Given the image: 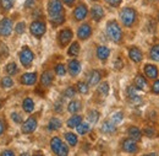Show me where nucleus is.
Instances as JSON below:
<instances>
[{
  "mask_svg": "<svg viewBox=\"0 0 159 156\" xmlns=\"http://www.w3.org/2000/svg\"><path fill=\"white\" fill-rule=\"evenodd\" d=\"M48 15L50 17L52 23L60 25L64 22V9L60 0H50L48 4Z\"/></svg>",
  "mask_w": 159,
  "mask_h": 156,
  "instance_id": "1",
  "label": "nucleus"
},
{
  "mask_svg": "<svg viewBox=\"0 0 159 156\" xmlns=\"http://www.w3.org/2000/svg\"><path fill=\"white\" fill-rule=\"evenodd\" d=\"M107 35L113 42L119 43L122 38V31L116 21H109L107 23Z\"/></svg>",
  "mask_w": 159,
  "mask_h": 156,
  "instance_id": "2",
  "label": "nucleus"
},
{
  "mask_svg": "<svg viewBox=\"0 0 159 156\" xmlns=\"http://www.w3.org/2000/svg\"><path fill=\"white\" fill-rule=\"evenodd\" d=\"M120 20L124 26H126V27L132 26L136 20V11L131 7H124L120 11Z\"/></svg>",
  "mask_w": 159,
  "mask_h": 156,
  "instance_id": "3",
  "label": "nucleus"
},
{
  "mask_svg": "<svg viewBox=\"0 0 159 156\" xmlns=\"http://www.w3.org/2000/svg\"><path fill=\"white\" fill-rule=\"evenodd\" d=\"M33 59H34L33 52H32L28 47H23L22 51L20 52V60H21V63H22V65L26 66V68L31 66Z\"/></svg>",
  "mask_w": 159,
  "mask_h": 156,
  "instance_id": "4",
  "label": "nucleus"
},
{
  "mask_svg": "<svg viewBox=\"0 0 159 156\" xmlns=\"http://www.w3.org/2000/svg\"><path fill=\"white\" fill-rule=\"evenodd\" d=\"M45 23L43 22V21H33L32 23H31V26H30V31H31V33L34 36V37H37V38H40L44 33H45Z\"/></svg>",
  "mask_w": 159,
  "mask_h": 156,
  "instance_id": "5",
  "label": "nucleus"
},
{
  "mask_svg": "<svg viewBox=\"0 0 159 156\" xmlns=\"http://www.w3.org/2000/svg\"><path fill=\"white\" fill-rule=\"evenodd\" d=\"M12 32V21L10 19H2L0 21V35L6 37Z\"/></svg>",
  "mask_w": 159,
  "mask_h": 156,
  "instance_id": "6",
  "label": "nucleus"
},
{
  "mask_svg": "<svg viewBox=\"0 0 159 156\" xmlns=\"http://www.w3.org/2000/svg\"><path fill=\"white\" fill-rule=\"evenodd\" d=\"M37 128V119L34 117H30L23 124H22V133L25 134H30L33 133Z\"/></svg>",
  "mask_w": 159,
  "mask_h": 156,
  "instance_id": "7",
  "label": "nucleus"
},
{
  "mask_svg": "<svg viewBox=\"0 0 159 156\" xmlns=\"http://www.w3.org/2000/svg\"><path fill=\"white\" fill-rule=\"evenodd\" d=\"M92 35V28L88 23H82L79 27V31H77V36L80 39H87L91 37Z\"/></svg>",
  "mask_w": 159,
  "mask_h": 156,
  "instance_id": "8",
  "label": "nucleus"
},
{
  "mask_svg": "<svg viewBox=\"0 0 159 156\" xmlns=\"http://www.w3.org/2000/svg\"><path fill=\"white\" fill-rule=\"evenodd\" d=\"M87 12H88L87 6L84 4H80V5L76 6V9L74 10V17L77 20V21H82V20L87 16Z\"/></svg>",
  "mask_w": 159,
  "mask_h": 156,
  "instance_id": "9",
  "label": "nucleus"
},
{
  "mask_svg": "<svg viewBox=\"0 0 159 156\" xmlns=\"http://www.w3.org/2000/svg\"><path fill=\"white\" fill-rule=\"evenodd\" d=\"M72 39V31L70 28H65L59 33V42L62 47H65Z\"/></svg>",
  "mask_w": 159,
  "mask_h": 156,
  "instance_id": "10",
  "label": "nucleus"
},
{
  "mask_svg": "<svg viewBox=\"0 0 159 156\" xmlns=\"http://www.w3.org/2000/svg\"><path fill=\"white\" fill-rule=\"evenodd\" d=\"M122 149H124V151H126V153H136L137 151V144H136V140H134V139H126V140H124V143H122Z\"/></svg>",
  "mask_w": 159,
  "mask_h": 156,
  "instance_id": "11",
  "label": "nucleus"
},
{
  "mask_svg": "<svg viewBox=\"0 0 159 156\" xmlns=\"http://www.w3.org/2000/svg\"><path fill=\"white\" fill-rule=\"evenodd\" d=\"M21 84L23 85H33L37 81V74L36 73H26L21 76Z\"/></svg>",
  "mask_w": 159,
  "mask_h": 156,
  "instance_id": "12",
  "label": "nucleus"
},
{
  "mask_svg": "<svg viewBox=\"0 0 159 156\" xmlns=\"http://www.w3.org/2000/svg\"><path fill=\"white\" fill-rule=\"evenodd\" d=\"M104 16V10H103V7L100 6V5H94V6H92V9H91V17L94 20V21H99L102 20V17Z\"/></svg>",
  "mask_w": 159,
  "mask_h": 156,
  "instance_id": "13",
  "label": "nucleus"
},
{
  "mask_svg": "<svg viewBox=\"0 0 159 156\" xmlns=\"http://www.w3.org/2000/svg\"><path fill=\"white\" fill-rule=\"evenodd\" d=\"M81 71V64L79 60H70L69 63V73L71 76H76L79 75Z\"/></svg>",
  "mask_w": 159,
  "mask_h": 156,
  "instance_id": "14",
  "label": "nucleus"
},
{
  "mask_svg": "<svg viewBox=\"0 0 159 156\" xmlns=\"http://www.w3.org/2000/svg\"><path fill=\"white\" fill-rule=\"evenodd\" d=\"M129 57L131 60H134L135 63H139L142 58H143V56H142V52L139 51L137 47H132V48H130V51H129Z\"/></svg>",
  "mask_w": 159,
  "mask_h": 156,
  "instance_id": "15",
  "label": "nucleus"
},
{
  "mask_svg": "<svg viewBox=\"0 0 159 156\" xmlns=\"http://www.w3.org/2000/svg\"><path fill=\"white\" fill-rule=\"evenodd\" d=\"M100 73L98 70H92L89 74H88V76H87V81H88V85H91V86H94V85H97L98 82H99L100 80Z\"/></svg>",
  "mask_w": 159,
  "mask_h": 156,
  "instance_id": "16",
  "label": "nucleus"
},
{
  "mask_svg": "<svg viewBox=\"0 0 159 156\" xmlns=\"http://www.w3.org/2000/svg\"><path fill=\"white\" fill-rule=\"evenodd\" d=\"M144 73L147 74V76L151 79H156L158 76V69L157 66L152 65V64H147L144 65Z\"/></svg>",
  "mask_w": 159,
  "mask_h": 156,
  "instance_id": "17",
  "label": "nucleus"
},
{
  "mask_svg": "<svg viewBox=\"0 0 159 156\" xmlns=\"http://www.w3.org/2000/svg\"><path fill=\"white\" fill-rule=\"evenodd\" d=\"M109 54H110V51H109L108 47H105V46H99V47H97V57H98L100 60H105V59L109 57Z\"/></svg>",
  "mask_w": 159,
  "mask_h": 156,
  "instance_id": "18",
  "label": "nucleus"
},
{
  "mask_svg": "<svg viewBox=\"0 0 159 156\" xmlns=\"http://www.w3.org/2000/svg\"><path fill=\"white\" fill-rule=\"evenodd\" d=\"M102 130L103 133H107V134H111L115 132V124L111 122V120H107L103 123L102 125Z\"/></svg>",
  "mask_w": 159,
  "mask_h": 156,
  "instance_id": "19",
  "label": "nucleus"
},
{
  "mask_svg": "<svg viewBox=\"0 0 159 156\" xmlns=\"http://www.w3.org/2000/svg\"><path fill=\"white\" fill-rule=\"evenodd\" d=\"M22 107L25 110V112L27 113H31L33 110H34V102L32 101V98L27 97L23 100V103H22Z\"/></svg>",
  "mask_w": 159,
  "mask_h": 156,
  "instance_id": "20",
  "label": "nucleus"
},
{
  "mask_svg": "<svg viewBox=\"0 0 159 156\" xmlns=\"http://www.w3.org/2000/svg\"><path fill=\"white\" fill-rule=\"evenodd\" d=\"M52 81H53V75H52L50 71H44V73L42 74V76H40V82H42L43 86H49V85L52 84Z\"/></svg>",
  "mask_w": 159,
  "mask_h": 156,
  "instance_id": "21",
  "label": "nucleus"
},
{
  "mask_svg": "<svg viewBox=\"0 0 159 156\" xmlns=\"http://www.w3.org/2000/svg\"><path fill=\"white\" fill-rule=\"evenodd\" d=\"M141 130H139L137 127H130L129 128V137L131 138V139H134V140H136V141H139L141 140Z\"/></svg>",
  "mask_w": 159,
  "mask_h": 156,
  "instance_id": "22",
  "label": "nucleus"
},
{
  "mask_svg": "<svg viewBox=\"0 0 159 156\" xmlns=\"http://www.w3.org/2000/svg\"><path fill=\"white\" fill-rule=\"evenodd\" d=\"M82 122V117L79 116V115H75L67 120V127L69 128H76L80 123Z\"/></svg>",
  "mask_w": 159,
  "mask_h": 156,
  "instance_id": "23",
  "label": "nucleus"
},
{
  "mask_svg": "<svg viewBox=\"0 0 159 156\" xmlns=\"http://www.w3.org/2000/svg\"><path fill=\"white\" fill-rule=\"evenodd\" d=\"M135 85H136V87L139 89V90H143L146 86H147V80L144 79L143 75H141L139 74L136 79H135Z\"/></svg>",
  "mask_w": 159,
  "mask_h": 156,
  "instance_id": "24",
  "label": "nucleus"
},
{
  "mask_svg": "<svg viewBox=\"0 0 159 156\" xmlns=\"http://www.w3.org/2000/svg\"><path fill=\"white\" fill-rule=\"evenodd\" d=\"M61 144H62V141H61V139L58 137H54L52 139V141H50V148H52V150H53V153H55V154H58V151H59L60 146H61Z\"/></svg>",
  "mask_w": 159,
  "mask_h": 156,
  "instance_id": "25",
  "label": "nucleus"
},
{
  "mask_svg": "<svg viewBox=\"0 0 159 156\" xmlns=\"http://www.w3.org/2000/svg\"><path fill=\"white\" fill-rule=\"evenodd\" d=\"M61 127V120L59 118H52L48 123V129L49 130H57Z\"/></svg>",
  "mask_w": 159,
  "mask_h": 156,
  "instance_id": "26",
  "label": "nucleus"
},
{
  "mask_svg": "<svg viewBox=\"0 0 159 156\" xmlns=\"http://www.w3.org/2000/svg\"><path fill=\"white\" fill-rule=\"evenodd\" d=\"M81 110V102L80 101H71L67 106V111L70 113H76Z\"/></svg>",
  "mask_w": 159,
  "mask_h": 156,
  "instance_id": "27",
  "label": "nucleus"
},
{
  "mask_svg": "<svg viewBox=\"0 0 159 156\" xmlns=\"http://www.w3.org/2000/svg\"><path fill=\"white\" fill-rule=\"evenodd\" d=\"M80 53V44L77 42H74L70 48H69V56H72V57H76Z\"/></svg>",
  "mask_w": 159,
  "mask_h": 156,
  "instance_id": "28",
  "label": "nucleus"
},
{
  "mask_svg": "<svg viewBox=\"0 0 159 156\" xmlns=\"http://www.w3.org/2000/svg\"><path fill=\"white\" fill-rule=\"evenodd\" d=\"M14 4H15V0H0V6L5 11L10 10L14 6Z\"/></svg>",
  "mask_w": 159,
  "mask_h": 156,
  "instance_id": "29",
  "label": "nucleus"
},
{
  "mask_svg": "<svg viewBox=\"0 0 159 156\" xmlns=\"http://www.w3.org/2000/svg\"><path fill=\"white\" fill-rule=\"evenodd\" d=\"M87 118H88V120H89L91 123H97L98 119H99V113H98L96 110H92V111L88 112Z\"/></svg>",
  "mask_w": 159,
  "mask_h": 156,
  "instance_id": "30",
  "label": "nucleus"
},
{
  "mask_svg": "<svg viewBox=\"0 0 159 156\" xmlns=\"http://www.w3.org/2000/svg\"><path fill=\"white\" fill-rule=\"evenodd\" d=\"M65 139H66V141H67L71 146H75V145L77 144V137H76V134H74V133H66V134H65Z\"/></svg>",
  "mask_w": 159,
  "mask_h": 156,
  "instance_id": "31",
  "label": "nucleus"
},
{
  "mask_svg": "<svg viewBox=\"0 0 159 156\" xmlns=\"http://www.w3.org/2000/svg\"><path fill=\"white\" fill-rule=\"evenodd\" d=\"M76 129H77V133L81 134V135H84L86 133H88V130H89V125L87 124V123H80L79 125L76 127Z\"/></svg>",
  "mask_w": 159,
  "mask_h": 156,
  "instance_id": "32",
  "label": "nucleus"
},
{
  "mask_svg": "<svg viewBox=\"0 0 159 156\" xmlns=\"http://www.w3.org/2000/svg\"><path fill=\"white\" fill-rule=\"evenodd\" d=\"M149 57L151 59L156 60V61H159V44L154 46L151 48V52H149Z\"/></svg>",
  "mask_w": 159,
  "mask_h": 156,
  "instance_id": "33",
  "label": "nucleus"
},
{
  "mask_svg": "<svg viewBox=\"0 0 159 156\" xmlns=\"http://www.w3.org/2000/svg\"><path fill=\"white\" fill-rule=\"evenodd\" d=\"M5 70H6V73L10 74V75H15V74L17 73V65H16L15 63H9V64L6 65V68H5Z\"/></svg>",
  "mask_w": 159,
  "mask_h": 156,
  "instance_id": "34",
  "label": "nucleus"
},
{
  "mask_svg": "<svg viewBox=\"0 0 159 156\" xmlns=\"http://www.w3.org/2000/svg\"><path fill=\"white\" fill-rule=\"evenodd\" d=\"M98 92H99L100 95H103V96H107L109 94V85H108V82H102V85L98 89Z\"/></svg>",
  "mask_w": 159,
  "mask_h": 156,
  "instance_id": "35",
  "label": "nucleus"
},
{
  "mask_svg": "<svg viewBox=\"0 0 159 156\" xmlns=\"http://www.w3.org/2000/svg\"><path fill=\"white\" fill-rule=\"evenodd\" d=\"M77 91L80 94H87L88 92V85L83 81H80V82H77Z\"/></svg>",
  "mask_w": 159,
  "mask_h": 156,
  "instance_id": "36",
  "label": "nucleus"
},
{
  "mask_svg": "<svg viewBox=\"0 0 159 156\" xmlns=\"http://www.w3.org/2000/svg\"><path fill=\"white\" fill-rule=\"evenodd\" d=\"M55 73H57V75H59V76L65 75L66 69H65L64 64H57V65H55Z\"/></svg>",
  "mask_w": 159,
  "mask_h": 156,
  "instance_id": "37",
  "label": "nucleus"
},
{
  "mask_svg": "<svg viewBox=\"0 0 159 156\" xmlns=\"http://www.w3.org/2000/svg\"><path fill=\"white\" fill-rule=\"evenodd\" d=\"M14 85V81L11 78H2L1 80V86L2 87H11Z\"/></svg>",
  "mask_w": 159,
  "mask_h": 156,
  "instance_id": "38",
  "label": "nucleus"
},
{
  "mask_svg": "<svg viewBox=\"0 0 159 156\" xmlns=\"http://www.w3.org/2000/svg\"><path fill=\"white\" fill-rule=\"evenodd\" d=\"M121 120H122V113H121V112H118V113L113 115L111 122H113L114 124H119V123H121Z\"/></svg>",
  "mask_w": 159,
  "mask_h": 156,
  "instance_id": "39",
  "label": "nucleus"
},
{
  "mask_svg": "<svg viewBox=\"0 0 159 156\" xmlns=\"http://www.w3.org/2000/svg\"><path fill=\"white\" fill-rule=\"evenodd\" d=\"M67 154H69V148L66 146V144H61L59 151H58V155L65 156V155H67Z\"/></svg>",
  "mask_w": 159,
  "mask_h": 156,
  "instance_id": "40",
  "label": "nucleus"
},
{
  "mask_svg": "<svg viewBox=\"0 0 159 156\" xmlns=\"http://www.w3.org/2000/svg\"><path fill=\"white\" fill-rule=\"evenodd\" d=\"M143 134L146 137H154L156 135V130L153 128H144L143 129Z\"/></svg>",
  "mask_w": 159,
  "mask_h": 156,
  "instance_id": "41",
  "label": "nucleus"
},
{
  "mask_svg": "<svg viewBox=\"0 0 159 156\" xmlns=\"http://www.w3.org/2000/svg\"><path fill=\"white\" fill-rule=\"evenodd\" d=\"M15 31H16L17 35L23 33V31H25V22H19V23L16 25V27H15Z\"/></svg>",
  "mask_w": 159,
  "mask_h": 156,
  "instance_id": "42",
  "label": "nucleus"
},
{
  "mask_svg": "<svg viewBox=\"0 0 159 156\" xmlns=\"http://www.w3.org/2000/svg\"><path fill=\"white\" fill-rule=\"evenodd\" d=\"M130 101L134 103V105H136V106H139V105H142V98L137 96V95H135V96H132V97H130Z\"/></svg>",
  "mask_w": 159,
  "mask_h": 156,
  "instance_id": "43",
  "label": "nucleus"
},
{
  "mask_svg": "<svg viewBox=\"0 0 159 156\" xmlns=\"http://www.w3.org/2000/svg\"><path fill=\"white\" fill-rule=\"evenodd\" d=\"M75 89L74 87H67L66 90H65V96L66 97H74L75 96Z\"/></svg>",
  "mask_w": 159,
  "mask_h": 156,
  "instance_id": "44",
  "label": "nucleus"
},
{
  "mask_svg": "<svg viewBox=\"0 0 159 156\" xmlns=\"http://www.w3.org/2000/svg\"><path fill=\"white\" fill-rule=\"evenodd\" d=\"M11 119H12L15 123H21V119H22V117H21L20 113L14 112V113H11Z\"/></svg>",
  "mask_w": 159,
  "mask_h": 156,
  "instance_id": "45",
  "label": "nucleus"
},
{
  "mask_svg": "<svg viewBox=\"0 0 159 156\" xmlns=\"http://www.w3.org/2000/svg\"><path fill=\"white\" fill-rule=\"evenodd\" d=\"M135 95H137V94H136V89H135L134 86H129V87H127V96H129V98L135 96Z\"/></svg>",
  "mask_w": 159,
  "mask_h": 156,
  "instance_id": "46",
  "label": "nucleus"
},
{
  "mask_svg": "<svg viewBox=\"0 0 159 156\" xmlns=\"http://www.w3.org/2000/svg\"><path fill=\"white\" fill-rule=\"evenodd\" d=\"M5 47L6 46H0V59H4L7 57V54H9V52H7V49L5 51V52H2L4 49H5Z\"/></svg>",
  "mask_w": 159,
  "mask_h": 156,
  "instance_id": "47",
  "label": "nucleus"
},
{
  "mask_svg": "<svg viewBox=\"0 0 159 156\" xmlns=\"http://www.w3.org/2000/svg\"><path fill=\"white\" fill-rule=\"evenodd\" d=\"M152 91H153L154 94H159V79L154 81V84H153V86H152Z\"/></svg>",
  "mask_w": 159,
  "mask_h": 156,
  "instance_id": "48",
  "label": "nucleus"
},
{
  "mask_svg": "<svg viewBox=\"0 0 159 156\" xmlns=\"http://www.w3.org/2000/svg\"><path fill=\"white\" fill-rule=\"evenodd\" d=\"M104 1H107L109 5H111V6H119L120 4H121V0H104Z\"/></svg>",
  "mask_w": 159,
  "mask_h": 156,
  "instance_id": "49",
  "label": "nucleus"
},
{
  "mask_svg": "<svg viewBox=\"0 0 159 156\" xmlns=\"http://www.w3.org/2000/svg\"><path fill=\"white\" fill-rule=\"evenodd\" d=\"M2 156H12L14 155V151H10V150H6V151H2L1 153Z\"/></svg>",
  "mask_w": 159,
  "mask_h": 156,
  "instance_id": "50",
  "label": "nucleus"
},
{
  "mask_svg": "<svg viewBox=\"0 0 159 156\" xmlns=\"http://www.w3.org/2000/svg\"><path fill=\"white\" fill-rule=\"evenodd\" d=\"M33 4H34V0H27V1H26V7L33 6Z\"/></svg>",
  "mask_w": 159,
  "mask_h": 156,
  "instance_id": "51",
  "label": "nucleus"
},
{
  "mask_svg": "<svg viewBox=\"0 0 159 156\" xmlns=\"http://www.w3.org/2000/svg\"><path fill=\"white\" fill-rule=\"evenodd\" d=\"M4 129H5V124H4V122L0 119V135L2 134V132H4Z\"/></svg>",
  "mask_w": 159,
  "mask_h": 156,
  "instance_id": "52",
  "label": "nucleus"
},
{
  "mask_svg": "<svg viewBox=\"0 0 159 156\" xmlns=\"http://www.w3.org/2000/svg\"><path fill=\"white\" fill-rule=\"evenodd\" d=\"M61 108H62V105H61V103H57V105H55V111H57V112H60Z\"/></svg>",
  "mask_w": 159,
  "mask_h": 156,
  "instance_id": "53",
  "label": "nucleus"
},
{
  "mask_svg": "<svg viewBox=\"0 0 159 156\" xmlns=\"http://www.w3.org/2000/svg\"><path fill=\"white\" fill-rule=\"evenodd\" d=\"M62 1H64L66 5H69V6H71V5L75 2V0H62Z\"/></svg>",
  "mask_w": 159,
  "mask_h": 156,
  "instance_id": "54",
  "label": "nucleus"
},
{
  "mask_svg": "<svg viewBox=\"0 0 159 156\" xmlns=\"http://www.w3.org/2000/svg\"><path fill=\"white\" fill-rule=\"evenodd\" d=\"M0 107H1V103H0Z\"/></svg>",
  "mask_w": 159,
  "mask_h": 156,
  "instance_id": "55",
  "label": "nucleus"
},
{
  "mask_svg": "<svg viewBox=\"0 0 159 156\" xmlns=\"http://www.w3.org/2000/svg\"><path fill=\"white\" fill-rule=\"evenodd\" d=\"M158 19H159V16H158Z\"/></svg>",
  "mask_w": 159,
  "mask_h": 156,
  "instance_id": "56",
  "label": "nucleus"
}]
</instances>
